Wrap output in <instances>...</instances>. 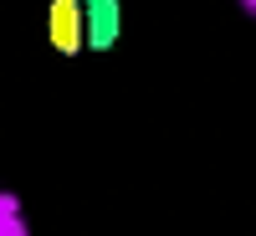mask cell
I'll return each instance as SVG.
<instances>
[{
	"label": "cell",
	"mask_w": 256,
	"mask_h": 236,
	"mask_svg": "<svg viewBox=\"0 0 256 236\" xmlns=\"http://www.w3.org/2000/svg\"><path fill=\"white\" fill-rule=\"evenodd\" d=\"M88 11V52H113L123 31V6L118 0H82Z\"/></svg>",
	"instance_id": "7a4b0ae2"
},
{
	"label": "cell",
	"mask_w": 256,
	"mask_h": 236,
	"mask_svg": "<svg viewBox=\"0 0 256 236\" xmlns=\"http://www.w3.org/2000/svg\"><path fill=\"white\" fill-rule=\"evenodd\" d=\"M46 36L62 57H77L88 47V11L82 0H52V21H46Z\"/></svg>",
	"instance_id": "6da1fadb"
}]
</instances>
